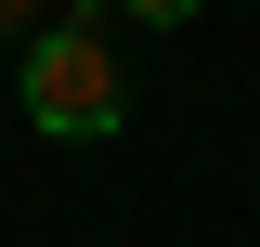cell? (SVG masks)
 <instances>
[{
    "label": "cell",
    "mask_w": 260,
    "mask_h": 247,
    "mask_svg": "<svg viewBox=\"0 0 260 247\" xmlns=\"http://www.w3.org/2000/svg\"><path fill=\"white\" fill-rule=\"evenodd\" d=\"M104 13H117V26H195L208 0H104Z\"/></svg>",
    "instance_id": "2"
},
{
    "label": "cell",
    "mask_w": 260,
    "mask_h": 247,
    "mask_svg": "<svg viewBox=\"0 0 260 247\" xmlns=\"http://www.w3.org/2000/svg\"><path fill=\"white\" fill-rule=\"evenodd\" d=\"M13 104H26L39 143H117L130 130V65H117V13L78 0V13H39V39L13 52Z\"/></svg>",
    "instance_id": "1"
},
{
    "label": "cell",
    "mask_w": 260,
    "mask_h": 247,
    "mask_svg": "<svg viewBox=\"0 0 260 247\" xmlns=\"http://www.w3.org/2000/svg\"><path fill=\"white\" fill-rule=\"evenodd\" d=\"M39 13H52V0H0V52H26V39H39Z\"/></svg>",
    "instance_id": "3"
}]
</instances>
